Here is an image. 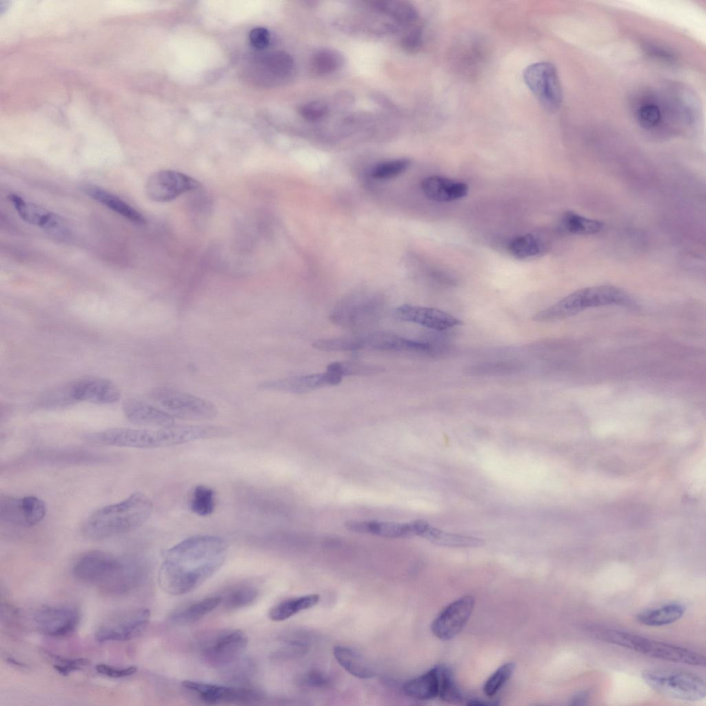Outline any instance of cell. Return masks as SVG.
Returning <instances> with one entry per match:
<instances>
[{
  "label": "cell",
  "instance_id": "681fc988",
  "mask_svg": "<svg viewBox=\"0 0 706 706\" xmlns=\"http://www.w3.org/2000/svg\"><path fill=\"white\" fill-rule=\"evenodd\" d=\"M590 692L587 690L581 691L575 694L570 700V705H583L587 704Z\"/></svg>",
  "mask_w": 706,
  "mask_h": 706
},
{
  "label": "cell",
  "instance_id": "83f0119b",
  "mask_svg": "<svg viewBox=\"0 0 706 706\" xmlns=\"http://www.w3.org/2000/svg\"><path fill=\"white\" fill-rule=\"evenodd\" d=\"M404 693L417 700H428L438 695V677L436 666L426 673L407 680L403 687Z\"/></svg>",
  "mask_w": 706,
  "mask_h": 706
},
{
  "label": "cell",
  "instance_id": "f907efd6",
  "mask_svg": "<svg viewBox=\"0 0 706 706\" xmlns=\"http://www.w3.org/2000/svg\"><path fill=\"white\" fill-rule=\"evenodd\" d=\"M8 662L10 663V664L16 665L17 667H23L25 666L24 664L21 663L20 662H19V661H17L15 659L12 658H8Z\"/></svg>",
  "mask_w": 706,
  "mask_h": 706
},
{
  "label": "cell",
  "instance_id": "d590c367",
  "mask_svg": "<svg viewBox=\"0 0 706 706\" xmlns=\"http://www.w3.org/2000/svg\"><path fill=\"white\" fill-rule=\"evenodd\" d=\"M544 249L545 245L541 239L532 234L518 236L509 245L511 254L520 259L540 255Z\"/></svg>",
  "mask_w": 706,
  "mask_h": 706
},
{
  "label": "cell",
  "instance_id": "8992f818",
  "mask_svg": "<svg viewBox=\"0 0 706 706\" xmlns=\"http://www.w3.org/2000/svg\"><path fill=\"white\" fill-rule=\"evenodd\" d=\"M592 632L605 642L649 657L692 665H705L706 660L703 654L685 647L612 629L594 628Z\"/></svg>",
  "mask_w": 706,
  "mask_h": 706
},
{
  "label": "cell",
  "instance_id": "3957f363",
  "mask_svg": "<svg viewBox=\"0 0 706 706\" xmlns=\"http://www.w3.org/2000/svg\"><path fill=\"white\" fill-rule=\"evenodd\" d=\"M152 503L143 493L136 492L121 501L101 507L84 521L82 534L99 540L134 531L150 518Z\"/></svg>",
  "mask_w": 706,
  "mask_h": 706
},
{
  "label": "cell",
  "instance_id": "ee69618b",
  "mask_svg": "<svg viewBox=\"0 0 706 706\" xmlns=\"http://www.w3.org/2000/svg\"><path fill=\"white\" fill-rule=\"evenodd\" d=\"M54 668L62 675H68L70 673L82 669L89 664V660L84 658H67L54 656Z\"/></svg>",
  "mask_w": 706,
  "mask_h": 706
},
{
  "label": "cell",
  "instance_id": "4dcf8cb0",
  "mask_svg": "<svg viewBox=\"0 0 706 706\" xmlns=\"http://www.w3.org/2000/svg\"><path fill=\"white\" fill-rule=\"evenodd\" d=\"M221 603V596L205 598L179 609L172 615L171 619L180 625L194 623L213 611Z\"/></svg>",
  "mask_w": 706,
  "mask_h": 706
},
{
  "label": "cell",
  "instance_id": "603a6c76",
  "mask_svg": "<svg viewBox=\"0 0 706 706\" xmlns=\"http://www.w3.org/2000/svg\"><path fill=\"white\" fill-rule=\"evenodd\" d=\"M71 399L96 404H112L121 397L112 381L97 376H87L75 382L68 390Z\"/></svg>",
  "mask_w": 706,
  "mask_h": 706
},
{
  "label": "cell",
  "instance_id": "7c38bea8",
  "mask_svg": "<svg viewBox=\"0 0 706 706\" xmlns=\"http://www.w3.org/2000/svg\"><path fill=\"white\" fill-rule=\"evenodd\" d=\"M294 68V61L290 54L276 52L254 59L245 66L243 74L252 83L274 86L284 83L290 78Z\"/></svg>",
  "mask_w": 706,
  "mask_h": 706
},
{
  "label": "cell",
  "instance_id": "30bf717a",
  "mask_svg": "<svg viewBox=\"0 0 706 706\" xmlns=\"http://www.w3.org/2000/svg\"><path fill=\"white\" fill-rule=\"evenodd\" d=\"M385 305L376 295H356L341 301L330 315L331 321L350 329H363L376 324L382 317Z\"/></svg>",
  "mask_w": 706,
  "mask_h": 706
},
{
  "label": "cell",
  "instance_id": "4fadbf2b",
  "mask_svg": "<svg viewBox=\"0 0 706 706\" xmlns=\"http://www.w3.org/2000/svg\"><path fill=\"white\" fill-rule=\"evenodd\" d=\"M150 612L146 608L128 609L107 618L95 632L99 642L125 641L138 636L148 624Z\"/></svg>",
  "mask_w": 706,
  "mask_h": 706
},
{
  "label": "cell",
  "instance_id": "7dc6e473",
  "mask_svg": "<svg viewBox=\"0 0 706 706\" xmlns=\"http://www.w3.org/2000/svg\"><path fill=\"white\" fill-rule=\"evenodd\" d=\"M97 673L110 678H125L134 674L137 668L135 666H129L119 668L105 664H98L95 667Z\"/></svg>",
  "mask_w": 706,
  "mask_h": 706
},
{
  "label": "cell",
  "instance_id": "484cf974",
  "mask_svg": "<svg viewBox=\"0 0 706 706\" xmlns=\"http://www.w3.org/2000/svg\"><path fill=\"white\" fill-rule=\"evenodd\" d=\"M345 527L353 532L371 534L385 538L412 536L410 523L365 520H348Z\"/></svg>",
  "mask_w": 706,
  "mask_h": 706
},
{
  "label": "cell",
  "instance_id": "277c9868",
  "mask_svg": "<svg viewBox=\"0 0 706 706\" xmlns=\"http://www.w3.org/2000/svg\"><path fill=\"white\" fill-rule=\"evenodd\" d=\"M323 352H352L371 350L434 355L437 348L424 341H414L388 332H370L352 336L323 339Z\"/></svg>",
  "mask_w": 706,
  "mask_h": 706
},
{
  "label": "cell",
  "instance_id": "d6986e66",
  "mask_svg": "<svg viewBox=\"0 0 706 706\" xmlns=\"http://www.w3.org/2000/svg\"><path fill=\"white\" fill-rule=\"evenodd\" d=\"M94 443L137 449L159 448L157 429L113 427L90 434Z\"/></svg>",
  "mask_w": 706,
  "mask_h": 706
},
{
  "label": "cell",
  "instance_id": "7a4b0ae2",
  "mask_svg": "<svg viewBox=\"0 0 706 706\" xmlns=\"http://www.w3.org/2000/svg\"><path fill=\"white\" fill-rule=\"evenodd\" d=\"M72 574L79 581L117 594L132 589L141 577L142 569L134 559L93 550L77 558L72 567Z\"/></svg>",
  "mask_w": 706,
  "mask_h": 706
},
{
  "label": "cell",
  "instance_id": "52a82bcc",
  "mask_svg": "<svg viewBox=\"0 0 706 706\" xmlns=\"http://www.w3.org/2000/svg\"><path fill=\"white\" fill-rule=\"evenodd\" d=\"M645 683L661 695L677 700L698 701L706 695V686L698 676L684 671L647 669L642 672Z\"/></svg>",
  "mask_w": 706,
  "mask_h": 706
},
{
  "label": "cell",
  "instance_id": "7402d4cb",
  "mask_svg": "<svg viewBox=\"0 0 706 706\" xmlns=\"http://www.w3.org/2000/svg\"><path fill=\"white\" fill-rule=\"evenodd\" d=\"M393 314L399 320L414 323L436 331H444L463 323L459 319L447 312L423 306L402 305L395 308Z\"/></svg>",
  "mask_w": 706,
  "mask_h": 706
},
{
  "label": "cell",
  "instance_id": "74e56055",
  "mask_svg": "<svg viewBox=\"0 0 706 706\" xmlns=\"http://www.w3.org/2000/svg\"><path fill=\"white\" fill-rule=\"evenodd\" d=\"M374 7L388 13L392 17L406 23H414L417 21L418 12L415 8L405 1H376Z\"/></svg>",
  "mask_w": 706,
  "mask_h": 706
},
{
  "label": "cell",
  "instance_id": "f35d334b",
  "mask_svg": "<svg viewBox=\"0 0 706 706\" xmlns=\"http://www.w3.org/2000/svg\"><path fill=\"white\" fill-rule=\"evenodd\" d=\"M214 490L205 485L196 486L190 500V509L196 514L201 516L210 515L215 507Z\"/></svg>",
  "mask_w": 706,
  "mask_h": 706
},
{
  "label": "cell",
  "instance_id": "7bdbcfd3",
  "mask_svg": "<svg viewBox=\"0 0 706 706\" xmlns=\"http://www.w3.org/2000/svg\"><path fill=\"white\" fill-rule=\"evenodd\" d=\"M339 365L343 376L376 374L382 370L377 365L356 362H339Z\"/></svg>",
  "mask_w": 706,
  "mask_h": 706
},
{
  "label": "cell",
  "instance_id": "2e32d148",
  "mask_svg": "<svg viewBox=\"0 0 706 706\" xmlns=\"http://www.w3.org/2000/svg\"><path fill=\"white\" fill-rule=\"evenodd\" d=\"M46 512V503L37 496H1L0 518L6 523L26 527L34 526L43 519Z\"/></svg>",
  "mask_w": 706,
  "mask_h": 706
},
{
  "label": "cell",
  "instance_id": "4316f807",
  "mask_svg": "<svg viewBox=\"0 0 706 706\" xmlns=\"http://www.w3.org/2000/svg\"><path fill=\"white\" fill-rule=\"evenodd\" d=\"M83 191L90 198L136 224H145L144 216L118 196L95 185L87 184Z\"/></svg>",
  "mask_w": 706,
  "mask_h": 706
},
{
  "label": "cell",
  "instance_id": "44dd1931",
  "mask_svg": "<svg viewBox=\"0 0 706 706\" xmlns=\"http://www.w3.org/2000/svg\"><path fill=\"white\" fill-rule=\"evenodd\" d=\"M8 199L19 216L26 223L59 237L68 235L66 221L59 214L27 201L17 194H11Z\"/></svg>",
  "mask_w": 706,
  "mask_h": 706
},
{
  "label": "cell",
  "instance_id": "5bb4252c",
  "mask_svg": "<svg viewBox=\"0 0 706 706\" xmlns=\"http://www.w3.org/2000/svg\"><path fill=\"white\" fill-rule=\"evenodd\" d=\"M343 377L332 362L327 366L325 372L268 380L259 384L258 388L261 390L302 394L325 386L337 385Z\"/></svg>",
  "mask_w": 706,
  "mask_h": 706
},
{
  "label": "cell",
  "instance_id": "6da1fadb",
  "mask_svg": "<svg viewBox=\"0 0 706 706\" xmlns=\"http://www.w3.org/2000/svg\"><path fill=\"white\" fill-rule=\"evenodd\" d=\"M227 541L214 535H197L179 542L163 553L158 580L169 594L189 593L212 576L223 565Z\"/></svg>",
  "mask_w": 706,
  "mask_h": 706
},
{
  "label": "cell",
  "instance_id": "e0dca14e",
  "mask_svg": "<svg viewBox=\"0 0 706 706\" xmlns=\"http://www.w3.org/2000/svg\"><path fill=\"white\" fill-rule=\"evenodd\" d=\"M182 685L209 704L247 703L259 700L262 694L244 686H231L201 681L185 680Z\"/></svg>",
  "mask_w": 706,
  "mask_h": 706
},
{
  "label": "cell",
  "instance_id": "60d3db41",
  "mask_svg": "<svg viewBox=\"0 0 706 706\" xmlns=\"http://www.w3.org/2000/svg\"><path fill=\"white\" fill-rule=\"evenodd\" d=\"M410 161L407 159H399L381 162L374 165L371 171V176L376 180H389L397 177L405 172L410 167Z\"/></svg>",
  "mask_w": 706,
  "mask_h": 706
},
{
  "label": "cell",
  "instance_id": "5b68a950",
  "mask_svg": "<svg viewBox=\"0 0 706 706\" xmlns=\"http://www.w3.org/2000/svg\"><path fill=\"white\" fill-rule=\"evenodd\" d=\"M634 305L632 298L623 290L612 285H599L578 290L532 317L536 321H552L576 314L586 309L605 306Z\"/></svg>",
  "mask_w": 706,
  "mask_h": 706
},
{
  "label": "cell",
  "instance_id": "f1b7e54d",
  "mask_svg": "<svg viewBox=\"0 0 706 706\" xmlns=\"http://www.w3.org/2000/svg\"><path fill=\"white\" fill-rule=\"evenodd\" d=\"M685 613L684 606L678 603H669L658 607L644 610L636 615L637 621L646 626L660 627L679 620Z\"/></svg>",
  "mask_w": 706,
  "mask_h": 706
},
{
  "label": "cell",
  "instance_id": "f546056e",
  "mask_svg": "<svg viewBox=\"0 0 706 706\" xmlns=\"http://www.w3.org/2000/svg\"><path fill=\"white\" fill-rule=\"evenodd\" d=\"M333 653L339 664L352 676L362 679L374 676V672L364 658L355 650L337 645Z\"/></svg>",
  "mask_w": 706,
  "mask_h": 706
},
{
  "label": "cell",
  "instance_id": "836d02e7",
  "mask_svg": "<svg viewBox=\"0 0 706 706\" xmlns=\"http://www.w3.org/2000/svg\"><path fill=\"white\" fill-rule=\"evenodd\" d=\"M423 538L434 544L447 547H479L484 544L483 541L480 538L447 533L430 525Z\"/></svg>",
  "mask_w": 706,
  "mask_h": 706
},
{
  "label": "cell",
  "instance_id": "c3c4849f",
  "mask_svg": "<svg viewBox=\"0 0 706 706\" xmlns=\"http://www.w3.org/2000/svg\"><path fill=\"white\" fill-rule=\"evenodd\" d=\"M249 39L253 47L257 49H263L268 46L270 36L267 29L257 27L250 32Z\"/></svg>",
  "mask_w": 706,
  "mask_h": 706
},
{
  "label": "cell",
  "instance_id": "d4e9b609",
  "mask_svg": "<svg viewBox=\"0 0 706 706\" xmlns=\"http://www.w3.org/2000/svg\"><path fill=\"white\" fill-rule=\"evenodd\" d=\"M421 187L427 198L439 202L456 201L465 197L468 192L466 183L439 175L425 178Z\"/></svg>",
  "mask_w": 706,
  "mask_h": 706
},
{
  "label": "cell",
  "instance_id": "ffe728a7",
  "mask_svg": "<svg viewBox=\"0 0 706 706\" xmlns=\"http://www.w3.org/2000/svg\"><path fill=\"white\" fill-rule=\"evenodd\" d=\"M474 607V599L464 596L443 609L431 625L432 634L446 641L455 637L464 627Z\"/></svg>",
  "mask_w": 706,
  "mask_h": 706
},
{
  "label": "cell",
  "instance_id": "d6a6232c",
  "mask_svg": "<svg viewBox=\"0 0 706 706\" xmlns=\"http://www.w3.org/2000/svg\"><path fill=\"white\" fill-rule=\"evenodd\" d=\"M259 596V590L251 585L243 584L230 588L221 597V604L225 609L234 611L248 607L253 603Z\"/></svg>",
  "mask_w": 706,
  "mask_h": 706
},
{
  "label": "cell",
  "instance_id": "ba28073f",
  "mask_svg": "<svg viewBox=\"0 0 706 706\" xmlns=\"http://www.w3.org/2000/svg\"><path fill=\"white\" fill-rule=\"evenodd\" d=\"M149 396L174 418L204 421L213 419L218 414L217 407L212 402L172 387H154Z\"/></svg>",
  "mask_w": 706,
  "mask_h": 706
},
{
  "label": "cell",
  "instance_id": "b9f144b4",
  "mask_svg": "<svg viewBox=\"0 0 706 706\" xmlns=\"http://www.w3.org/2000/svg\"><path fill=\"white\" fill-rule=\"evenodd\" d=\"M515 669L514 663H507L497 669L486 680L483 692L488 696H492L510 678Z\"/></svg>",
  "mask_w": 706,
  "mask_h": 706
},
{
  "label": "cell",
  "instance_id": "8d00e7d4",
  "mask_svg": "<svg viewBox=\"0 0 706 706\" xmlns=\"http://www.w3.org/2000/svg\"><path fill=\"white\" fill-rule=\"evenodd\" d=\"M438 677V695L443 701L457 703L462 700L458 689L450 669L443 665L436 666Z\"/></svg>",
  "mask_w": 706,
  "mask_h": 706
},
{
  "label": "cell",
  "instance_id": "1f68e13d",
  "mask_svg": "<svg viewBox=\"0 0 706 706\" xmlns=\"http://www.w3.org/2000/svg\"><path fill=\"white\" fill-rule=\"evenodd\" d=\"M319 599V594H313L284 600L271 608L269 617L274 621L286 620L301 611L316 605Z\"/></svg>",
  "mask_w": 706,
  "mask_h": 706
},
{
  "label": "cell",
  "instance_id": "bcb514c9",
  "mask_svg": "<svg viewBox=\"0 0 706 706\" xmlns=\"http://www.w3.org/2000/svg\"><path fill=\"white\" fill-rule=\"evenodd\" d=\"M327 112V105L323 101L308 102L301 106L300 114L307 121H317L323 117Z\"/></svg>",
  "mask_w": 706,
  "mask_h": 706
},
{
  "label": "cell",
  "instance_id": "e575fe53",
  "mask_svg": "<svg viewBox=\"0 0 706 706\" xmlns=\"http://www.w3.org/2000/svg\"><path fill=\"white\" fill-rule=\"evenodd\" d=\"M561 224L567 232L574 234H596L603 228L602 222L571 211L563 213Z\"/></svg>",
  "mask_w": 706,
  "mask_h": 706
},
{
  "label": "cell",
  "instance_id": "9c48e42d",
  "mask_svg": "<svg viewBox=\"0 0 706 706\" xmlns=\"http://www.w3.org/2000/svg\"><path fill=\"white\" fill-rule=\"evenodd\" d=\"M248 643L246 634L240 629H219L204 635L199 641L202 659L213 667H227L240 658Z\"/></svg>",
  "mask_w": 706,
  "mask_h": 706
},
{
  "label": "cell",
  "instance_id": "cb8c5ba5",
  "mask_svg": "<svg viewBox=\"0 0 706 706\" xmlns=\"http://www.w3.org/2000/svg\"><path fill=\"white\" fill-rule=\"evenodd\" d=\"M123 411L130 422L137 425L161 428L175 424L174 418L164 410L138 399L125 400Z\"/></svg>",
  "mask_w": 706,
  "mask_h": 706
},
{
  "label": "cell",
  "instance_id": "f6af8a7d",
  "mask_svg": "<svg viewBox=\"0 0 706 706\" xmlns=\"http://www.w3.org/2000/svg\"><path fill=\"white\" fill-rule=\"evenodd\" d=\"M661 119L659 108L654 104H645L638 112V120L641 126L651 128L656 126Z\"/></svg>",
  "mask_w": 706,
  "mask_h": 706
},
{
  "label": "cell",
  "instance_id": "ab89813d",
  "mask_svg": "<svg viewBox=\"0 0 706 706\" xmlns=\"http://www.w3.org/2000/svg\"><path fill=\"white\" fill-rule=\"evenodd\" d=\"M342 61V56L336 50L323 49L313 55L311 65L316 73L325 74L336 70L341 67Z\"/></svg>",
  "mask_w": 706,
  "mask_h": 706
},
{
  "label": "cell",
  "instance_id": "ac0fdd59",
  "mask_svg": "<svg viewBox=\"0 0 706 706\" xmlns=\"http://www.w3.org/2000/svg\"><path fill=\"white\" fill-rule=\"evenodd\" d=\"M80 619L78 609L70 605L44 606L34 614L40 632L52 637L65 636L77 628Z\"/></svg>",
  "mask_w": 706,
  "mask_h": 706
},
{
  "label": "cell",
  "instance_id": "8fae6325",
  "mask_svg": "<svg viewBox=\"0 0 706 706\" xmlns=\"http://www.w3.org/2000/svg\"><path fill=\"white\" fill-rule=\"evenodd\" d=\"M523 79L542 107L549 112L560 108L563 92L556 68L549 62H537L526 67Z\"/></svg>",
  "mask_w": 706,
  "mask_h": 706
},
{
  "label": "cell",
  "instance_id": "9a60e30c",
  "mask_svg": "<svg viewBox=\"0 0 706 706\" xmlns=\"http://www.w3.org/2000/svg\"><path fill=\"white\" fill-rule=\"evenodd\" d=\"M199 187L200 183L192 177L178 171L165 170L155 172L148 177L145 192L150 200L162 203Z\"/></svg>",
  "mask_w": 706,
  "mask_h": 706
}]
</instances>
